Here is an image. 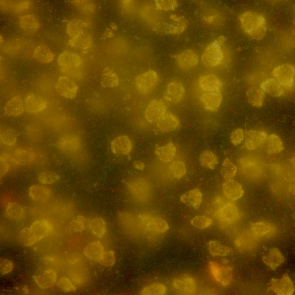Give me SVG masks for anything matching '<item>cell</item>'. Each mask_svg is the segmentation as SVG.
<instances>
[{"mask_svg": "<svg viewBox=\"0 0 295 295\" xmlns=\"http://www.w3.org/2000/svg\"><path fill=\"white\" fill-rule=\"evenodd\" d=\"M241 28L248 36L256 40H260L266 31V22L262 15L253 12L244 13L239 17Z\"/></svg>", "mask_w": 295, "mask_h": 295, "instance_id": "1", "label": "cell"}, {"mask_svg": "<svg viewBox=\"0 0 295 295\" xmlns=\"http://www.w3.org/2000/svg\"><path fill=\"white\" fill-rule=\"evenodd\" d=\"M159 77L154 70L150 69L138 75L135 80L136 89L141 94H147L153 91L158 85Z\"/></svg>", "mask_w": 295, "mask_h": 295, "instance_id": "2", "label": "cell"}, {"mask_svg": "<svg viewBox=\"0 0 295 295\" xmlns=\"http://www.w3.org/2000/svg\"><path fill=\"white\" fill-rule=\"evenodd\" d=\"M208 266L212 277L217 283L224 286H228L231 283L233 277L231 266L214 261H209Z\"/></svg>", "mask_w": 295, "mask_h": 295, "instance_id": "3", "label": "cell"}, {"mask_svg": "<svg viewBox=\"0 0 295 295\" xmlns=\"http://www.w3.org/2000/svg\"><path fill=\"white\" fill-rule=\"evenodd\" d=\"M165 103L158 99L151 100L146 106L144 115L147 120L151 123H156L167 111Z\"/></svg>", "mask_w": 295, "mask_h": 295, "instance_id": "4", "label": "cell"}, {"mask_svg": "<svg viewBox=\"0 0 295 295\" xmlns=\"http://www.w3.org/2000/svg\"><path fill=\"white\" fill-rule=\"evenodd\" d=\"M185 89L183 84L177 81H172L167 85L163 94V98L167 103L175 104L183 98Z\"/></svg>", "mask_w": 295, "mask_h": 295, "instance_id": "5", "label": "cell"}, {"mask_svg": "<svg viewBox=\"0 0 295 295\" xmlns=\"http://www.w3.org/2000/svg\"><path fill=\"white\" fill-rule=\"evenodd\" d=\"M270 288L275 293L278 295H291L294 293L293 282L287 273L280 278H273L270 283Z\"/></svg>", "mask_w": 295, "mask_h": 295, "instance_id": "6", "label": "cell"}, {"mask_svg": "<svg viewBox=\"0 0 295 295\" xmlns=\"http://www.w3.org/2000/svg\"><path fill=\"white\" fill-rule=\"evenodd\" d=\"M172 285L177 292L182 294H192L196 289V285L194 279L186 274L181 275L174 279Z\"/></svg>", "mask_w": 295, "mask_h": 295, "instance_id": "7", "label": "cell"}, {"mask_svg": "<svg viewBox=\"0 0 295 295\" xmlns=\"http://www.w3.org/2000/svg\"><path fill=\"white\" fill-rule=\"evenodd\" d=\"M55 88L56 92L61 96L72 99L75 97L78 87L74 81L68 77L63 76L58 79Z\"/></svg>", "mask_w": 295, "mask_h": 295, "instance_id": "8", "label": "cell"}, {"mask_svg": "<svg viewBox=\"0 0 295 295\" xmlns=\"http://www.w3.org/2000/svg\"><path fill=\"white\" fill-rule=\"evenodd\" d=\"M223 55L221 48L217 42L209 45L203 55L201 60L203 63L209 67H214L222 62Z\"/></svg>", "mask_w": 295, "mask_h": 295, "instance_id": "9", "label": "cell"}, {"mask_svg": "<svg viewBox=\"0 0 295 295\" xmlns=\"http://www.w3.org/2000/svg\"><path fill=\"white\" fill-rule=\"evenodd\" d=\"M268 136L264 131L249 130L245 133L244 146L248 150H255L266 141Z\"/></svg>", "mask_w": 295, "mask_h": 295, "instance_id": "10", "label": "cell"}, {"mask_svg": "<svg viewBox=\"0 0 295 295\" xmlns=\"http://www.w3.org/2000/svg\"><path fill=\"white\" fill-rule=\"evenodd\" d=\"M215 214V216L220 220L230 224L235 222L238 220L240 212L235 205L229 203L220 208Z\"/></svg>", "mask_w": 295, "mask_h": 295, "instance_id": "11", "label": "cell"}, {"mask_svg": "<svg viewBox=\"0 0 295 295\" xmlns=\"http://www.w3.org/2000/svg\"><path fill=\"white\" fill-rule=\"evenodd\" d=\"M200 99L202 104L206 110L215 112L219 109L221 105L222 96L220 91L204 92Z\"/></svg>", "mask_w": 295, "mask_h": 295, "instance_id": "12", "label": "cell"}, {"mask_svg": "<svg viewBox=\"0 0 295 295\" xmlns=\"http://www.w3.org/2000/svg\"><path fill=\"white\" fill-rule=\"evenodd\" d=\"M29 229L31 235L35 242L42 239L53 229L51 223L44 219L34 221Z\"/></svg>", "mask_w": 295, "mask_h": 295, "instance_id": "13", "label": "cell"}, {"mask_svg": "<svg viewBox=\"0 0 295 295\" xmlns=\"http://www.w3.org/2000/svg\"><path fill=\"white\" fill-rule=\"evenodd\" d=\"M222 190L227 198L232 201L241 198L244 192L240 184L233 179L226 180L222 184Z\"/></svg>", "mask_w": 295, "mask_h": 295, "instance_id": "14", "label": "cell"}, {"mask_svg": "<svg viewBox=\"0 0 295 295\" xmlns=\"http://www.w3.org/2000/svg\"><path fill=\"white\" fill-rule=\"evenodd\" d=\"M198 84L204 92L220 91L222 86L220 79L212 74H207L201 76L199 79Z\"/></svg>", "mask_w": 295, "mask_h": 295, "instance_id": "15", "label": "cell"}, {"mask_svg": "<svg viewBox=\"0 0 295 295\" xmlns=\"http://www.w3.org/2000/svg\"><path fill=\"white\" fill-rule=\"evenodd\" d=\"M110 146L114 154L124 155L129 154L133 147L131 139L126 135H121L115 138L111 142Z\"/></svg>", "mask_w": 295, "mask_h": 295, "instance_id": "16", "label": "cell"}, {"mask_svg": "<svg viewBox=\"0 0 295 295\" xmlns=\"http://www.w3.org/2000/svg\"><path fill=\"white\" fill-rule=\"evenodd\" d=\"M179 124V121L177 117L173 113L167 111L156 123L157 127L163 133L175 130Z\"/></svg>", "mask_w": 295, "mask_h": 295, "instance_id": "17", "label": "cell"}, {"mask_svg": "<svg viewBox=\"0 0 295 295\" xmlns=\"http://www.w3.org/2000/svg\"><path fill=\"white\" fill-rule=\"evenodd\" d=\"M263 262L271 269L275 270L284 261V256L278 248H270L267 253L262 257Z\"/></svg>", "mask_w": 295, "mask_h": 295, "instance_id": "18", "label": "cell"}, {"mask_svg": "<svg viewBox=\"0 0 295 295\" xmlns=\"http://www.w3.org/2000/svg\"><path fill=\"white\" fill-rule=\"evenodd\" d=\"M203 194L198 188L190 190L182 195L180 201L188 207L197 209L200 206L203 199Z\"/></svg>", "mask_w": 295, "mask_h": 295, "instance_id": "19", "label": "cell"}, {"mask_svg": "<svg viewBox=\"0 0 295 295\" xmlns=\"http://www.w3.org/2000/svg\"><path fill=\"white\" fill-rule=\"evenodd\" d=\"M26 110L30 113H36L44 110L47 107L46 101L40 96L33 93H30L25 99Z\"/></svg>", "mask_w": 295, "mask_h": 295, "instance_id": "20", "label": "cell"}, {"mask_svg": "<svg viewBox=\"0 0 295 295\" xmlns=\"http://www.w3.org/2000/svg\"><path fill=\"white\" fill-rule=\"evenodd\" d=\"M59 65L64 68H77L82 63V60L77 54L66 51L59 55L58 58Z\"/></svg>", "mask_w": 295, "mask_h": 295, "instance_id": "21", "label": "cell"}, {"mask_svg": "<svg viewBox=\"0 0 295 295\" xmlns=\"http://www.w3.org/2000/svg\"><path fill=\"white\" fill-rule=\"evenodd\" d=\"M176 61L180 68L188 70L196 66L198 59L197 56L194 52L187 50L178 55L176 57Z\"/></svg>", "mask_w": 295, "mask_h": 295, "instance_id": "22", "label": "cell"}, {"mask_svg": "<svg viewBox=\"0 0 295 295\" xmlns=\"http://www.w3.org/2000/svg\"><path fill=\"white\" fill-rule=\"evenodd\" d=\"M293 70L292 65L284 64L276 69L274 71L275 75L281 84L288 86L293 83Z\"/></svg>", "mask_w": 295, "mask_h": 295, "instance_id": "23", "label": "cell"}, {"mask_svg": "<svg viewBox=\"0 0 295 295\" xmlns=\"http://www.w3.org/2000/svg\"><path fill=\"white\" fill-rule=\"evenodd\" d=\"M33 277L38 286L43 289L52 287L57 280L56 274L52 269L47 270L40 275H33Z\"/></svg>", "mask_w": 295, "mask_h": 295, "instance_id": "24", "label": "cell"}, {"mask_svg": "<svg viewBox=\"0 0 295 295\" xmlns=\"http://www.w3.org/2000/svg\"><path fill=\"white\" fill-rule=\"evenodd\" d=\"M154 152L159 159L164 162H171L176 152V148L174 143L170 142L162 146H157Z\"/></svg>", "mask_w": 295, "mask_h": 295, "instance_id": "25", "label": "cell"}, {"mask_svg": "<svg viewBox=\"0 0 295 295\" xmlns=\"http://www.w3.org/2000/svg\"><path fill=\"white\" fill-rule=\"evenodd\" d=\"M12 157L13 161L16 164L26 165L33 162L35 154L31 149L18 148L15 151L14 156Z\"/></svg>", "mask_w": 295, "mask_h": 295, "instance_id": "26", "label": "cell"}, {"mask_svg": "<svg viewBox=\"0 0 295 295\" xmlns=\"http://www.w3.org/2000/svg\"><path fill=\"white\" fill-rule=\"evenodd\" d=\"M207 246L209 253L213 257H225L229 255L232 251L229 247L217 240H209Z\"/></svg>", "mask_w": 295, "mask_h": 295, "instance_id": "27", "label": "cell"}, {"mask_svg": "<svg viewBox=\"0 0 295 295\" xmlns=\"http://www.w3.org/2000/svg\"><path fill=\"white\" fill-rule=\"evenodd\" d=\"M104 252L103 246L99 241L90 243L84 248L83 251L84 254L89 259L98 262Z\"/></svg>", "mask_w": 295, "mask_h": 295, "instance_id": "28", "label": "cell"}, {"mask_svg": "<svg viewBox=\"0 0 295 295\" xmlns=\"http://www.w3.org/2000/svg\"><path fill=\"white\" fill-rule=\"evenodd\" d=\"M119 83L118 76L114 70L109 67H105L103 71L101 78V84L103 88H114Z\"/></svg>", "mask_w": 295, "mask_h": 295, "instance_id": "29", "label": "cell"}, {"mask_svg": "<svg viewBox=\"0 0 295 295\" xmlns=\"http://www.w3.org/2000/svg\"><path fill=\"white\" fill-rule=\"evenodd\" d=\"M5 113L10 116H17L23 112L24 107L22 101L18 96L12 98L5 104L4 107Z\"/></svg>", "mask_w": 295, "mask_h": 295, "instance_id": "30", "label": "cell"}, {"mask_svg": "<svg viewBox=\"0 0 295 295\" xmlns=\"http://www.w3.org/2000/svg\"><path fill=\"white\" fill-rule=\"evenodd\" d=\"M19 22L21 28L29 33H35L39 27L38 19L33 15L30 14L21 16L19 18Z\"/></svg>", "mask_w": 295, "mask_h": 295, "instance_id": "31", "label": "cell"}, {"mask_svg": "<svg viewBox=\"0 0 295 295\" xmlns=\"http://www.w3.org/2000/svg\"><path fill=\"white\" fill-rule=\"evenodd\" d=\"M199 160L201 166L210 170L214 169L219 163L217 156L209 150H205L201 152Z\"/></svg>", "mask_w": 295, "mask_h": 295, "instance_id": "32", "label": "cell"}, {"mask_svg": "<svg viewBox=\"0 0 295 295\" xmlns=\"http://www.w3.org/2000/svg\"><path fill=\"white\" fill-rule=\"evenodd\" d=\"M33 56L38 62L46 63H50L53 60L54 55L46 46L41 45L35 50Z\"/></svg>", "mask_w": 295, "mask_h": 295, "instance_id": "33", "label": "cell"}, {"mask_svg": "<svg viewBox=\"0 0 295 295\" xmlns=\"http://www.w3.org/2000/svg\"><path fill=\"white\" fill-rule=\"evenodd\" d=\"M29 193L33 200L40 201L48 198L50 195L51 191L48 188L42 185H35L29 188Z\"/></svg>", "mask_w": 295, "mask_h": 295, "instance_id": "34", "label": "cell"}, {"mask_svg": "<svg viewBox=\"0 0 295 295\" xmlns=\"http://www.w3.org/2000/svg\"><path fill=\"white\" fill-rule=\"evenodd\" d=\"M266 151L269 154H273L282 152L284 149L283 142L281 138L275 134L268 136Z\"/></svg>", "mask_w": 295, "mask_h": 295, "instance_id": "35", "label": "cell"}, {"mask_svg": "<svg viewBox=\"0 0 295 295\" xmlns=\"http://www.w3.org/2000/svg\"><path fill=\"white\" fill-rule=\"evenodd\" d=\"M88 226L91 232L98 237L103 236L106 231V223L100 218H96L88 222Z\"/></svg>", "mask_w": 295, "mask_h": 295, "instance_id": "36", "label": "cell"}, {"mask_svg": "<svg viewBox=\"0 0 295 295\" xmlns=\"http://www.w3.org/2000/svg\"><path fill=\"white\" fill-rule=\"evenodd\" d=\"M5 214L9 219L19 220L22 219L25 215V210L19 204L14 202L8 203L5 209Z\"/></svg>", "mask_w": 295, "mask_h": 295, "instance_id": "37", "label": "cell"}, {"mask_svg": "<svg viewBox=\"0 0 295 295\" xmlns=\"http://www.w3.org/2000/svg\"><path fill=\"white\" fill-rule=\"evenodd\" d=\"M220 174L225 180L232 179L237 172V167L228 158L223 160L220 169Z\"/></svg>", "mask_w": 295, "mask_h": 295, "instance_id": "38", "label": "cell"}, {"mask_svg": "<svg viewBox=\"0 0 295 295\" xmlns=\"http://www.w3.org/2000/svg\"><path fill=\"white\" fill-rule=\"evenodd\" d=\"M246 97L251 105L256 107H259L263 103L264 94L260 89L253 88L247 90Z\"/></svg>", "mask_w": 295, "mask_h": 295, "instance_id": "39", "label": "cell"}, {"mask_svg": "<svg viewBox=\"0 0 295 295\" xmlns=\"http://www.w3.org/2000/svg\"><path fill=\"white\" fill-rule=\"evenodd\" d=\"M83 22L77 20H73L67 24V32L73 39L77 38L84 34L83 28L86 26Z\"/></svg>", "mask_w": 295, "mask_h": 295, "instance_id": "40", "label": "cell"}, {"mask_svg": "<svg viewBox=\"0 0 295 295\" xmlns=\"http://www.w3.org/2000/svg\"><path fill=\"white\" fill-rule=\"evenodd\" d=\"M167 288L164 284L159 283L148 285L140 292L141 294L148 295H163L167 292Z\"/></svg>", "mask_w": 295, "mask_h": 295, "instance_id": "41", "label": "cell"}, {"mask_svg": "<svg viewBox=\"0 0 295 295\" xmlns=\"http://www.w3.org/2000/svg\"><path fill=\"white\" fill-rule=\"evenodd\" d=\"M146 228L157 232L163 233L169 228V225L164 219L159 218L152 219L146 224Z\"/></svg>", "mask_w": 295, "mask_h": 295, "instance_id": "42", "label": "cell"}, {"mask_svg": "<svg viewBox=\"0 0 295 295\" xmlns=\"http://www.w3.org/2000/svg\"><path fill=\"white\" fill-rule=\"evenodd\" d=\"M251 229L252 232L259 236H264L270 233L273 229L272 226L265 222L260 221L253 223Z\"/></svg>", "mask_w": 295, "mask_h": 295, "instance_id": "43", "label": "cell"}, {"mask_svg": "<svg viewBox=\"0 0 295 295\" xmlns=\"http://www.w3.org/2000/svg\"><path fill=\"white\" fill-rule=\"evenodd\" d=\"M169 170L174 177L179 179L186 173V168L185 163L181 160L172 162L169 166Z\"/></svg>", "mask_w": 295, "mask_h": 295, "instance_id": "44", "label": "cell"}, {"mask_svg": "<svg viewBox=\"0 0 295 295\" xmlns=\"http://www.w3.org/2000/svg\"><path fill=\"white\" fill-rule=\"evenodd\" d=\"M213 222V220L207 216L202 215L196 216L190 221V224L194 227L199 229H204L211 226Z\"/></svg>", "mask_w": 295, "mask_h": 295, "instance_id": "45", "label": "cell"}, {"mask_svg": "<svg viewBox=\"0 0 295 295\" xmlns=\"http://www.w3.org/2000/svg\"><path fill=\"white\" fill-rule=\"evenodd\" d=\"M263 89L269 94L274 96L281 94L282 89L279 84L275 80H270L263 84Z\"/></svg>", "mask_w": 295, "mask_h": 295, "instance_id": "46", "label": "cell"}, {"mask_svg": "<svg viewBox=\"0 0 295 295\" xmlns=\"http://www.w3.org/2000/svg\"><path fill=\"white\" fill-rule=\"evenodd\" d=\"M60 176L55 172L46 171L41 172L38 177L39 181L43 184H51L60 178Z\"/></svg>", "mask_w": 295, "mask_h": 295, "instance_id": "47", "label": "cell"}, {"mask_svg": "<svg viewBox=\"0 0 295 295\" xmlns=\"http://www.w3.org/2000/svg\"><path fill=\"white\" fill-rule=\"evenodd\" d=\"M71 46L83 49H87L91 44V40L88 36L84 34L74 39H72L69 41Z\"/></svg>", "mask_w": 295, "mask_h": 295, "instance_id": "48", "label": "cell"}, {"mask_svg": "<svg viewBox=\"0 0 295 295\" xmlns=\"http://www.w3.org/2000/svg\"><path fill=\"white\" fill-rule=\"evenodd\" d=\"M18 137V134L16 131L12 129H8L3 133L1 138L5 144L13 145L16 143Z\"/></svg>", "mask_w": 295, "mask_h": 295, "instance_id": "49", "label": "cell"}, {"mask_svg": "<svg viewBox=\"0 0 295 295\" xmlns=\"http://www.w3.org/2000/svg\"><path fill=\"white\" fill-rule=\"evenodd\" d=\"M84 218L78 216L73 220L67 226V229L70 231L80 232L85 228Z\"/></svg>", "mask_w": 295, "mask_h": 295, "instance_id": "50", "label": "cell"}, {"mask_svg": "<svg viewBox=\"0 0 295 295\" xmlns=\"http://www.w3.org/2000/svg\"><path fill=\"white\" fill-rule=\"evenodd\" d=\"M20 242L23 246H29L33 244L35 242L32 237L29 228H23L20 234Z\"/></svg>", "mask_w": 295, "mask_h": 295, "instance_id": "51", "label": "cell"}, {"mask_svg": "<svg viewBox=\"0 0 295 295\" xmlns=\"http://www.w3.org/2000/svg\"><path fill=\"white\" fill-rule=\"evenodd\" d=\"M245 136L244 130L240 128H237L232 131L230 134V142L233 145H239L243 142Z\"/></svg>", "mask_w": 295, "mask_h": 295, "instance_id": "52", "label": "cell"}, {"mask_svg": "<svg viewBox=\"0 0 295 295\" xmlns=\"http://www.w3.org/2000/svg\"><path fill=\"white\" fill-rule=\"evenodd\" d=\"M57 286L65 292L74 291L76 288L68 278L63 277L59 279L56 282Z\"/></svg>", "mask_w": 295, "mask_h": 295, "instance_id": "53", "label": "cell"}, {"mask_svg": "<svg viewBox=\"0 0 295 295\" xmlns=\"http://www.w3.org/2000/svg\"><path fill=\"white\" fill-rule=\"evenodd\" d=\"M115 261V252L114 250H110L104 252L99 262L103 266L109 267L113 266Z\"/></svg>", "mask_w": 295, "mask_h": 295, "instance_id": "54", "label": "cell"}, {"mask_svg": "<svg viewBox=\"0 0 295 295\" xmlns=\"http://www.w3.org/2000/svg\"><path fill=\"white\" fill-rule=\"evenodd\" d=\"M61 145L64 148L71 151L77 149L79 145V141L77 138L71 136L64 139Z\"/></svg>", "mask_w": 295, "mask_h": 295, "instance_id": "55", "label": "cell"}, {"mask_svg": "<svg viewBox=\"0 0 295 295\" xmlns=\"http://www.w3.org/2000/svg\"><path fill=\"white\" fill-rule=\"evenodd\" d=\"M13 268L12 262L8 259L1 258L0 259V273L5 275L10 272Z\"/></svg>", "mask_w": 295, "mask_h": 295, "instance_id": "56", "label": "cell"}, {"mask_svg": "<svg viewBox=\"0 0 295 295\" xmlns=\"http://www.w3.org/2000/svg\"><path fill=\"white\" fill-rule=\"evenodd\" d=\"M75 5L79 7L80 8L83 9L84 10L91 11L94 9L93 4L91 3V2L86 1H77L76 2H73Z\"/></svg>", "mask_w": 295, "mask_h": 295, "instance_id": "57", "label": "cell"}, {"mask_svg": "<svg viewBox=\"0 0 295 295\" xmlns=\"http://www.w3.org/2000/svg\"><path fill=\"white\" fill-rule=\"evenodd\" d=\"M0 176L1 178L7 171L10 167L7 160L1 156H0Z\"/></svg>", "mask_w": 295, "mask_h": 295, "instance_id": "58", "label": "cell"}, {"mask_svg": "<svg viewBox=\"0 0 295 295\" xmlns=\"http://www.w3.org/2000/svg\"><path fill=\"white\" fill-rule=\"evenodd\" d=\"M133 165L136 169L140 170L143 169L145 167L144 163L139 160L134 161L133 163Z\"/></svg>", "mask_w": 295, "mask_h": 295, "instance_id": "59", "label": "cell"}]
</instances>
